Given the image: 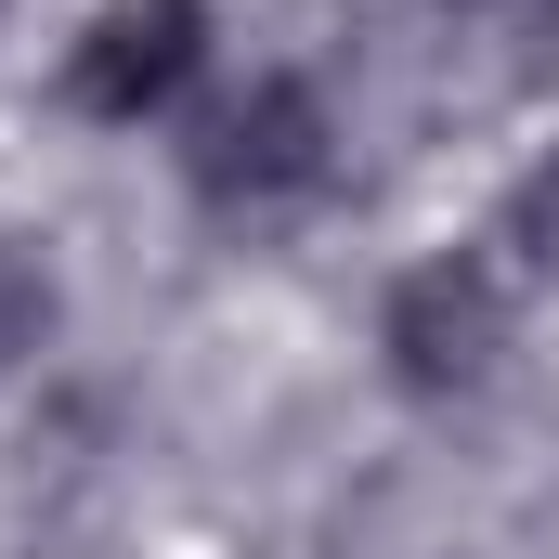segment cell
I'll return each instance as SVG.
<instances>
[{"label":"cell","mask_w":559,"mask_h":559,"mask_svg":"<svg viewBox=\"0 0 559 559\" xmlns=\"http://www.w3.org/2000/svg\"><path fill=\"white\" fill-rule=\"evenodd\" d=\"M182 169H195V195H209L222 222H274L299 195H325L338 118H325V92H312L299 66H261L235 105H209V131L182 143Z\"/></svg>","instance_id":"1"},{"label":"cell","mask_w":559,"mask_h":559,"mask_svg":"<svg viewBox=\"0 0 559 559\" xmlns=\"http://www.w3.org/2000/svg\"><path fill=\"white\" fill-rule=\"evenodd\" d=\"M378 365H391V391H417V404L495 391V365H508V261L442 248L417 274H391V299H378Z\"/></svg>","instance_id":"2"},{"label":"cell","mask_w":559,"mask_h":559,"mask_svg":"<svg viewBox=\"0 0 559 559\" xmlns=\"http://www.w3.org/2000/svg\"><path fill=\"white\" fill-rule=\"evenodd\" d=\"M209 66V0H105L79 39H66V105L92 118V131H143V118H169L182 105V79Z\"/></svg>","instance_id":"3"},{"label":"cell","mask_w":559,"mask_h":559,"mask_svg":"<svg viewBox=\"0 0 559 559\" xmlns=\"http://www.w3.org/2000/svg\"><path fill=\"white\" fill-rule=\"evenodd\" d=\"M495 248H508V274H559V143L495 195Z\"/></svg>","instance_id":"4"},{"label":"cell","mask_w":559,"mask_h":559,"mask_svg":"<svg viewBox=\"0 0 559 559\" xmlns=\"http://www.w3.org/2000/svg\"><path fill=\"white\" fill-rule=\"evenodd\" d=\"M39 338H52V274H39V248L0 235V378H13Z\"/></svg>","instance_id":"5"}]
</instances>
